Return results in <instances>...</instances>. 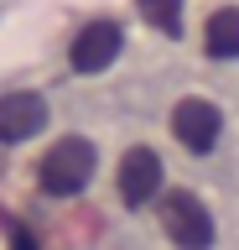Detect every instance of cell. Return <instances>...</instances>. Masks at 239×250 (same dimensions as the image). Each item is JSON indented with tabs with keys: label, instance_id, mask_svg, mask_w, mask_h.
<instances>
[{
	"label": "cell",
	"instance_id": "ba28073f",
	"mask_svg": "<svg viewBox=\"0 0 239 250\" xmlns=\"http://www.w3.org/2000/svg\"><path fill=\"white\" fill-rule=\"evenodd\" d=\"M135 11H141L156 31H166V37L182 31V0H135Z\"/></svg>",
	"mask_w": 239,
	"mask_h": 250
},
{
	"label": "cell",
	"instance_id": "3957f363",
	"mask_svg": "<svg viewBox=\"0 0 239 250\" xmlns=\"http://www.w3.org/2000/svg\"><path fill=\"white\" fill-rule=\"evenodd\" d=\"M161 224H166L177 250H208L213 245V214H208L203 198L187 193V188H177L172 198L161 203Z\"/></svg>",
	"mask_w": 239,
	"mask_h": 250
},
{
	"label": "cell",
	"instance_id": "7a4b0ae2",
	"mask_svg": "<svg viewBox=\"0 0 239 250\" xmlns=\"http://www.w3.org/2000/svg\"><path fill=\"white\" fill-rule=\"evenodd\" d=\"M172 136L182 141L192 156H208L223 141V109L213 104V99H198V94L177 99L172 104Z\"/></svg>",
	"mask_w": 239,
	"mask_h": 250
},
{
	"label": "cell",
	"instance_id": "5b68a950",
	"mask_svg": "<svg viewBox=\"0 0 239 250\" xmlns=\"http://www.w3.org/2000/svg\"><path fill=\"white\" fill-rule=\"evenodd\" d=\"M42 125H47V99L42 94H5L0 99V141L5 146L32 141Z\"/></svg>",
	"mask_w": 239,
	"mask_h": 250
},
{
	"label": "cell",
	"instance_id": "52a82bcc",
	"mask_svg": "<svg viewBox=\"0 0 239 250\" xmlns=\"http://www.w3.org/2000/svg\"><path fill=\"white\" fill-rule=\"evenodd\" d=\"M203 52L213 62H234L239 58V5H219L203 26Z\"/></svg>",
	"mask_w": 239,
	"mask_h": 250
},
{
	"label": "cell",
	"instance_id": "6da1fadb",
	"mask_svg": "<svg viewBox=\"0 0 239 250\" xmlns=\"http://www.w3.org/2000/svg\"><path fill=\"white\" fill-rule=\"evenodd\" d=\"M42 193H52V198H78L83 188L94 183V146L83 136H68L57 141L47 156H42Z\"/></svg>",
	"mask_w": 239,
	"mask_h": 250
},
{
	"label": "cell",
	"instance_id": "8992f818",
	"mask_svg": "<svg viewBox=\"0 0 239 250\" xmlns=\"http://www.w3.org/2000/svg\"><path fill=\"white\" fill-rule=\"evenodd\" d=\"M120 193L125 203H151L161 193V156L151 146H130L120 162Z\"/></svg>",
	"mask_w": 239,
	"mask_h": 250
},
{
	"label": "cell",
	"instance_id": "9c48e42d",
	"mask_svg": "<svg viewBox=\"0 0 239 250\" xmlns=\"http://www.w3.org/2000/svg\"><path fill=\"white\" fill-rule=\"evenodd\" d=\"M11 240H16V250H37V240H32V229H21V224H16V229H11Z\"/></svg>",
	"mask_w": 239,
	"mask_h": 250
},
{
	"label": "cell",
	"instance_id": "277c9868",
	"mask_svg": "<svg viewBox=\"0 0 239 250\" xmlns=\"http://www.w3.org/2000/svg\"><path fill=\"white\" fill-rule=\"evenodd\" d=\"M120 47H125V31L114 21H89L68 47V62H73V73H104L120 58Z\"/></svg>",
	"mask_w": 239,
	"mask_h": 250
}]
</instances>
